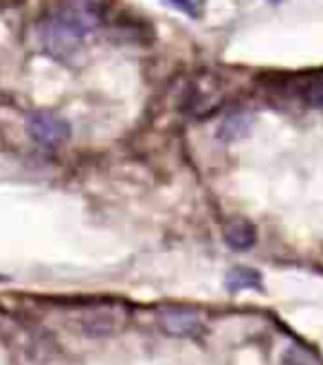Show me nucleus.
Wrapping results in <instances>:
<instances>
[{
  "label": "nucleus",
  "mask_w": 323,
  "mask_h": 365,
  "mask_svg": "<svg viewBox=\"0 0 323 365\" xmlns=\"http://www.w3.org/2000/svg\"><path fill=\"white\" fill-rule=\"evenodd\" d=\"M168 3H172L174 7H178V9L187 11V14L196 16V11H194V7H192V0H168Z\"/></svg>",
  "instance_id": "obj_8"
},
{
  "label": "nucleus",
  "mask_w": 323,
  "mask_h": 365,
  "mask_svg": "<svg viewBox=\"0 0 323 365\" xmlns=\"http://www.w3.org/2000/svg\"><path fill=\"white\" fill-rule=\"evenodd\" d=\"M26 133L42 148H58L71 135L68 123L46 110H36L26 117Z\"/></svg>",
  "instance_id": "obj_2"
},
{
  "label": "nucleus",
  "mask_w": 323,
  "mask_h": 365,
  "mask_svg": "<svg viewBox=\"0 0 323 365\" xmlns=\"http://www.w3.org/2000/svg\"><path fill=\"white\" fill-rule=\"evenodd\" d=\"M304 95H306V101L310 103V106L323 108V77H317V80H312L306 86Z\"/></svg>",
  "instance_id": "obj_7"
},
{
  "label": "nucleus",
  "mask_w": 323,
  "mask_h": 365,
  "mask_svg": "<svg viewBox=\"0 0 323 365\" xmlns=\"http://www.w3.org/2000/svg\"><path fill=\"white\" fill-rule=\"evenodd\" d=\"M284 361H286V365H321L314 354H310L308 350H302V348H290Z\"/></svg>",
  "instance_id": "obj_6"
},
{
  "label": "nucleus",
  "mask_w": 323,
  "mask_h": 365,
  "mask_svg": "<svg viewBox=\"0 0 323 365\" xmlns=\"http://www.w3.org/2000/svg\"><path fill=\"white\" fill-rule=\"evenodd\" d=\"M0 279H3V277H0Z\"/></svg>",
  "instance_id": "obj_10"
},
{
  "label": "nucleus",
  "mask_w": 323,
  "mask_h": 365,
  "mask_svg": "<svg viewBox=\"0 0 323 365\" xmlns=\"http://www.w3.org/2000/svg\"><path fill=\"white\" fill-rule=\"evenodd\" d=\"M268 3H273V5H280V3H282V0H268Z\"/></svg>",
  "instance_id": "obj_9"
},
{
  "label": "nucleus",
  "mask_w": 323,
  "mask_h": 365,
  "mask_svg": "<svg viewBox=\"0 0 323 365\" xmlns=\"http://www.w3.org/2000/svg\"><path fill=\"white\" fill-rule=\"evenodd\" d=\"M160 319H163V326L172 334H192L200 328V322L194 312H185V310H165Z\"/></svg>",
  "instance_id": "obj_3"
},
{
  "label": "nucleus",
  "mask_w": 323,
  "mask_h": 365,
  "mask_svg": "<svg viewBox=\"0 0 323 365\" xmlns=\"http://www.w3.org/2000/svg\"><path fill=\"white\" fill-rule=\"evenodd\" d=\"M101 20L95 0H64L40 24V38L53 56L64 58L88 36Z\"/></svg>",
  "instance_id": "obj_1"
},
{
  "label": "nucleus",
  "mask_w": 323,
  "mask_h": 365,
  "mask_svg": "<svg viewBox=\"0 0 323 365\" xmlns=\"http://www.w3.org/2000/svg\"><path fill=\"white\" fill-rule=\"evenodd\" d=\"M227 286L231 291L251 289V286H260V275L255 271H249V269H235L233 273H229Z\"/></svg>",
  "instance_id": "obj_5"
},
{
  "label": "nucleus",
  "mask_w": 323,
  "mask_h": 365,
  "mask_svg": "<svg viewBox=\"0 0 323 365\" xmlns=\"http://www.w3.org/2000/svg\"><path fill=\"white\" fill-rule=\"evenodd\" d=\"M225 240L233 249H240V251L242 249H249L255 242V231L247 222H231L225 229Z\"/></svg>",
  "instance_id": "obj_4"
}]
</instances>
